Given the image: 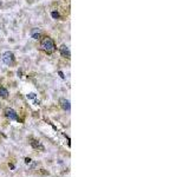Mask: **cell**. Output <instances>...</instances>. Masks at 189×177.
Listing matches in <instances>:
<instances>
[{
  "mask_svg": "<svg viewBox=\"0 0 189 177\" xmlns=\"http://www.w3.org/2000/svg\"><path fill=\"white\" fill-rule=\"evenodd\" d=\"M25 162L26 163H31V158H25Z\"/></svg>",
  "mask_w": 189,
  "mask_h": 177,
  "instance_id": "9c48e42d",
  "label": "cell"
},
{
  "mask_svg": "<svg viewBox=\"0 0 189 177\" xmlns=\"http://www.w3.org/2000/svg\"><path fill=\"white\" fill-rule=\"evenodd\" d=\"M30 144H31V146L33 148V149L36 150H40V151H45V148L44 145L42 144V142H39L38 139H31V142H30Z\"/></svg>",
  "mask_w": 189,
  "mask_h": 177,
  "instance_id": "52a82bcc",
  "label": "cell"
},
{
  "mask_svg": "<svg viewBox=\"0 0 189 177\" xmlns=\"http://www.w3.org/2000/svg\"><path fill=\"white\" fill-rule=\"evenodd\" d=\"M1 60L6 66H9V67H13L17 65V58L12 51H5L1 54Z\"/></svg>",
  "mask_w": 189,
  "mask_h": 177,
  "instance_id": "7a4b0ae2",
  "label": "cell"
},
{
  "mask_svg": "<svg viewBox=\"0 0 189 177\" xmlns=\"http://www.w3.org/2000/svg\"><path fill=\"white\" fill-rule=\"evenodd\" d=\"M8 97H9L8 88L5 87L4 85H0V98H3V99H7Z\"/></svg>",
  "mask_w": 189,
  "mask_h": 177,
  "instance_id": "ba28073f",
  "label": "cell"
},
{
  "mask_svg": "<svg viewBox=\"0 0 189 177\" xmlns=\"http://www.w3.org/2000/svg\"><path fill=\"white\" fill-rule=\"evenodd\" d=\"M39 48H40V51H43L45 54L52 56L57 51V45H56V42L53 40V38L51 36L45 34L40 38V40H39Z\"/></svg>",
  "mask_w": 189,
  "mask_h": 177,
  "instance_id": "6da1fadb",
  "label": "cell"
},
{
  "mask_svg": "<svg viewBox=\"0 0 189 177\" xmlns=\"http://www.w3.org/2000/svg\"><path fill=\"white\" fill-rule=\"evenodd\" d=\"M30 34H31V38L34 39V40H40V38L44 36L42 28L39 27H33L31 28V31H30Z\"/></svg>",
  "mask_w": 189,
  "mask_h": 177,
  "instance_id": "5b68a950",
  "label": "cell"
},
{
  "mask_svg": "<svg viewBox=\"0 0 189 177\" xmlns=\"http://www.w3.org/2000/svg\"><path fill=\"white\" fill-rule=\"evenodd\" d=\"M4 115L6 118H8L9 121H14V122H19V115L17 113V111L14 109H12V107H5L4 109Z\"/></svg>",
  "mask_w": 189,
  "mask_h": 177,
  "instance_id": "3957f363",
  "label": "cell"
},
{
  "mask_svg": "<svg viewBox=\"0 0 189 177\" xmlns=\"http://www.w3.org/2000/svg\"><path fill=\"white\" fill-rule=\"evenodd\" d=\"M59 106L66 112L71 111V103L69 99H66V98H59Z\"/></svg>",
  "mask_w": 189,
  "mask_h": 177,
  "instance_id": "8992f818",
  "label": "cell"
},
{
  "mask_svg": "<svg viewBox=\"0 0 189 177\" xmlns=\"http://www.w3.org/2000/svg\"><path fill=\"white\" fill-rule=\"evenodd\" d=\"M58 51L59 53H61V56L65 59H67V60H70L71 59V52H70V48H69V46L66 44H62L61 46L58 47Z\"/></svg>",
  "mask_w": 189,
  "mask_h": 177,
  "instance_id": "277c9868",
  "label": "cell"
}]
</instances>
